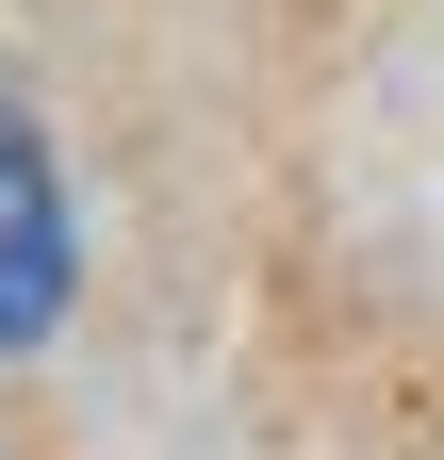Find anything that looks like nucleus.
Listing matches in <instances>:
<instances>
[{
	"label": "nucleus",
	"instance_id": "nucleus-1",
	"mask_svg": "<svg viewBox=\"0 0 444 460\" xmlns=\"http://www.w3.org/2000/svg\"><path fill=\"white\" fill-rule=\"evenodd\" d=\"M67 164H49L33 99L0 83V345H49V313H67Z\"/></svg>",
	"mask_w": 444,
	"mask_h": 460
}]
</instances>
